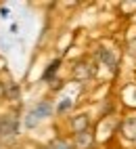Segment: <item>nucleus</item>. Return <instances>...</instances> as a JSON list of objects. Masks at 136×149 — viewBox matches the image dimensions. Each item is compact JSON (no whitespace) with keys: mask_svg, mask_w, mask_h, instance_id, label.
<instances>
[{"mask_svg":"<svg viewBox=\"0 0 136 149\" xmlns=\"http://www.w3.org/2000/svg\"><path fill=\"white\" fill-rule=\"evenodd\" d=\"M52 111H55L52 103L46 101V99H42L40 103H36L30 111L23 116V126H25V128H36V126H40L42 122H46L48 118L52 116Z\"/></svg>","mask_w":136,"mask_h":149,"instance_id":"1","label":"nucleus"},{"mask_svg":"<svg viewBox=\"0 0 136 149\" xmlns=\"http://www.w3.org/2000/svg\"><path fill=\"white\" fill-rule=\"evenodd\" d=\"M19 134V118L15 113H4L0 118V143H13Z\"/></svg>","mask_w":136,"mask_h":149,"instance_id":"2","label":"nucleus"},{"mask_svg":"<svg viewBox=\"0 0 136 149\" xmlns=\"http://www.w3.org/2000/svg\"><path fill=\"white\" fill-rule=\"evenodd\" d=\"M94 145V134L92 130H84L73 134V149H90Z\"/></svg>","mask_w":136,"mask_h":149,"instance_id":"3","label":"nucleus"},{"mask_svg":"<svg viewBox=\"0 0 136 149\" xmlns=\"http://www.w3.org/2000/svg\"><path fill=\"white\" fill-rule=\"evenodd\" d=\"M119 132L126 141L130 143H136V118H126L119 126Z\"/></svg>","mask_w":136,"mask_h":149,"instance_id":"4","label":"nucleus"},{"mask_svg":"<svg viewBox=\"0 0 136 149\" xmlns=\"http://www.w3.org/2000/svg\"><path fill=\"white\" fill-rule=\"evenodd\" d=\"M69 126L71 130L77 134V132H84V130H90V116L88 113H77L69 120Z\"/></svg>","mask_w":136,"mask_h":149,"instance_id":"5","label":"nucleus"},{"mask_svg":"<svg viewBox=\"0 0 136 149\" xmlns=\"http://www.w3.org/2000/svg\"><path fill=\"white\" fill-rule=\"evenodd\" d=\"M99 61H101L105 67H109L111 72H113L115 67H117V57L113 55L111 48H105V46H101V48H99Z\"/></svg>","mask_w":136,"mask_h":149,"instance_id":"6","label":"nucleus"},{"mask_svg":"<svg viewBox=\"0 0 136 149\" xmlns=\"http://www.w3.org/2000/svg\"><path fill=\"white\" fill-rule=\"evenodd\" d=\"M73 78L77 82H84V80H88V78H92V67L88 65V63H77V65H73Z\"/></svg>","mask_w":136,"mask_h":149,"instance_id":"7","label":"nucleus"},{"mask_svg":"<svg viewBox=\"0 0 136 149\" xmlns=\"http://www.w3.org/2000/svg\"><path fill=\"white\" fill-rule=\"evenodd\" d=\"M48 149H73V143L65 141V139H55V141L48 145Z\"/></svg>","mask_w":136,"mask_h":149,"instance_id":"8","label":"nucleus"},{"mask_svg":"<svg viewBox=\"0 0 136 149\" xmlns=\"http://www.w3.org/2000/svg\"><path fill=\"white\" fill-rule=\"evenodd\" d=\"M71 107H73V99L65 97V99H61V103L57 105V113H65V111H69Z\"/></svg>","mask_w":136,"mask_h":149,"instance_id":"9","label":"nucleus"},{"mask_svg":"<svg viewBox=\"0 0 136 149\" xmlns=\"http://www.w3.org/2000/svg\"><path fill=\"white\" fill-rule=\"evenodd\" d=\"M4 95H6V99L15 101V99H19V88H17L15 84H6V86H4Z\"/></svg>","mask_w":136,"mask_h":149,"instance_id":"10","label":"nucleus"},{"mask_svg":"<svg viewBox=\"0 0 136 149\" xmlns=\"http://www.w3.org/2000/svg\"><path fill=\"white\" fill-rule=\"evenodd\" d=\"M59 65H61V61H52V63H50V67H48L46 72H44V76H42V78H44V80H50L52 74H55V72H59Z\"/></svg>","mask_w":136,"mask_h":149,"instance_id":"11","label":"nucleus"},{"mask_svg":"<svg viewBox=\"0 0 136 149\" xmlns=\"http://www.w3.org/2000/svg\"><path fill=\"white\" fill-rule=\"evenodd\" d=\"M122 8H126V11H134V8H136V2H132V4H122Z\"/></svg>","mask_w":136,"mask_h":149,"instance_id":"12","label":"nucleus"},{"mask_svg":"<svg viewBox=\"0 0 136 149\" xmlns=\"http://www.w3.org/2000/svg\"><path fill=\"white\" fill-rule=\"evenodd\" d=\"M38 149H48V147H38Z\"/></svg>","mask_w":136,"mask_h":149,"instance_id":"13","label":"nucleus"}]
</instances>
